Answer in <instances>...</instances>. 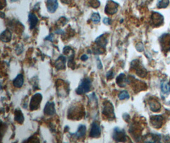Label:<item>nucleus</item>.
Masks as SVG:
<instances>
[{
    "mask_svg": "<svg viewBox=\"0 0 170 143\" xmlns=\"http://www.w3.org/2000/svg\"><path fill=\"white\" fill-rule=\"evenodd\" d=\"M92 82L89 78H85L80 82L79 85L76 90V93L78 95L86 94L91 90Z\"/></svg>",
    "mask_w": 170,
    "mask_h": 143,
    "instance_id": "obj_1",
    "label": "nucleus"
},
{
    "mask_svg": "<svg viewBox=\"0 0 170 143\" xmlns=\"http://www.w3.org/2000/svg\"><path fill=\"white\" fill-rule=\"evenodd\" d=\"M102 113H103V115L105 117H107V118L109 120H113V119L116 118L113 106L108 100H107V101L103 103Z\"/></svg>",
    "mask_w": 170,
    "mask_h": 143,
    "instance_id": "obj_2",
    "label": "nucleus"
},
{
    "mask_svg": "<svg viewBox=\"0 0 170 143\" xmlns=\"http://www.w3.org/2000/svg\"><path fill=\"white\" fill-rule=\"evenodd\" d=\"M43 99V97L40 93H36L31 99L30 103H29V108L31 111H35L40 108V104Z\"/></svg>",
    "mask_w": 170,
    "mask_h": 143,
    "instance_id": "obj_3",
    "label": "nucleus"
},
{
    "mask_svg": "<svg viewBox=\"0 0 170 143\" xmlns=\"http://www.w3.org/2000/svg\"><path fill=\"white\" fill-rule=\"evenodd\" d=\"M113 139L116 142H125L127 140V137L124 130L116 127L113 131Z\"/></svg>",
    "mask_w": 170,
    "mask_h": 143,
    "instance_id": "obj_4",
    "label": "nucleus"
},
{
    "mask_svg": "<svg viewBox=\"0 0 170 143\" xmlns=\"http://www.w3.org/2000/svg\"><path fill=\"white\" fill-rule=\"evenodd\" d=\"M101 134V127L97 121H93L91 125V129L89 136L92 138H98Z\"/></svg>",
    "mask_w": 170,
    "mask_h": 143,
    "instance_id": "obj_5",
    "label": "nucleus"
},
{
    "mask_svg": "<svg viewBox=\"0 0 170 143\" xmlns=\"http://www.w3.org/2000/svg\"><path fill=\"white\" fill-rule=\"evenodd\" d=\"M118 10V4L112 0H108L105 6V13L108 15L116 14Z\"/></svg>",
    "mask_w": 170,
    "mask_h": 143,
    "instance_id": "obj_6",
    "label": "nucleus"
},
{
    "mask_svg": "<svg viewBox=\"0 0 170 143\" xmlns=\"http://www.w3.org/2000/svg\"><path fill=\"white\" fill-rule=\"evenodd\" d=\"M160 43L164 51H170V35L168 34L161 36Z\"/></svg>",
    "mask_w": 170,
    "mask_h": 143,
    "instance_id": "obj_7",
    "label": "nucleus"
},
{
    "mask_svg": "<svg viewBox=\"0 0 170 143\" xmlns=\"http://www.w3.org/2000/svg\"><path fill=\"white\" fill-rule=\"evenodd\" d=\"M44 114L47 116H52L56 112V108H55V104L54 102L49 101L46 103L44 109Z\"/></svg>",
    "mask_w": 170,
    "mask_h": 143,
    "instance_id": "obj_8",
    "label": "nucleus"
},
{
    "mask_svg": "<svg viewBox=\"0 0 170 143\" xmlns=\"http://www.w3.org/2000/svg\"><path fill=\"white\" fill-rule=\"evenodd\" d=\"M163 118L162 116L157 115L150 117V124L155 129H159L163 125Z\"/></svg>",
    "mask_w": 170,
    "mask_h": 143,
    "instance_id": "obj_9",
    "label": "nucleus"
},
{
    "mask_svg": "<svg viewBox=\"0 0 170 143\" xmlns=\"http://www.w3.org/2000/svg\"><path fill=\"white\" fill-rule=\"evenodd\" d=\"M46 5L48 12L51 14H53L56 11L59 5L57 0H46Z\"/></svg>",
    "mask_w": 170,
    "mask_h": 143,
    "instance_id": "obj_10",
    "label": "nucleus"
},
{
    "mask_svg": "<svg viewBox=\"0 0 170 143\" xmlns=\"http://www.w3.org/2000/svg\"><path fill=\"white\" fill-rule=\"evenodd\" d=\"M116 83L120 87H125L128 83V79L124 73H121L117 77Z\"/></svg>",
    "mask_w": 170,
    "mask_h": 143,
    "instance_id": "obj_11",
    "label": "nucleus"
},
{
    "mask_svg": "<svg viewBox=\"0 0 170 143\" xmlns=\"http://www.w3.org/2000/svg\"><path fill=\"white\" fill-rule=\"evenodd\" d=\"M86 131H87L86 126L84 125H80L78 127L77 130H76V132L75 134H72L71 135L75 136V137L82 138L86 136Z\"/></svg>",
    "mask_w": 170,
    "mask_h": 143,
    "instance_id": "obj_12",
    "label": "nucleus"
},
{
    "mask_svg": "<svg viewBox=\"0 0 170 143\" xmlns=\"http://www.w3.org/2000/svg\"><path fill=\"white\" fill-rule=\"evenodd\" d=\"M152 20L153 22H154V24L155 26H159L163 23L164 18L162 15H161L159 13H157V12H155L152 16Z\"/></svg>",
    "mask_w": 170,
    "mask_h": 143,
    "instance_id": "obj_13",
    "label": "nucleus"
},
{
    "mask_svg": "<svg viewBox=\"0 0 170 143\" xmlns=\"http://www.w3.org/2000/svg\"><path fill=\"white\" fill-rule=\"evenodd\" d=\"M66 58L65 56H60L56 62V67L57 69H64L66 66Z\"/></svg>",
    "mask_w": 170,
    "mask_h": 143,
    "instance_id": "obj_14",
    "label": "nucleus"
},
{
    "mask_svg": "<svg viewBox=\"0 0 170 143\" xmlns=\"http://www.w3.org/2000/svg\"><path fill=\"white\" fill-rule=\"evenodd\" d=\"M24 84V77L22 74H19L13 80V85L17 88H21Z\"/></svg>",
    "mask_w": 170,
    "mask_h": 143,
    "instance_id": "obj_15",
    "label": "nucleus"
},
{
    "mask_svg": "<svg viewBox=\"0 0 170 143\" xmlns=\"http://www.w3.org/2000/svg\"><path fill=\"white\" fill-rule=\"evenodd\" d=\"M134 68H136V73L140 77H145L147 75V71L142 66H139L138 62H135L134 64Z\"/></svg>",
    "mask_w": 170,
    "mask_h": 143,
    "instance_id": "obj_16",
    "label": "nucleus"
},
{
    "mask_svg": "<svg viewBox=\"0 0 170 143\" xmlns=\"http://www.w3.org/2000/svg\"><path fill=\"white\" fill-rule=\"evenodd\" d=\"M38 22V19L37 17L34 14H29V23L30 26V29H33L35 28Z\"/></svg>",
    "mask_w": 170,
    "mask_h": 143,
    "instance_id": "obj_17",
    "label": "nucleus"
},
{
    "mask_svg": "<svg viewBox=\"0 0 170 143\" xmlns=\"http://www.w3.org/2000/svg\"><path fill=\"white\" fill-rule=\"evenodd\" d=\"M96 43L99 47L101 48H105L106 45H107L108 41L106 37L104 36V35H101L99 37H97L96 40Z\"/></svg>",
    "mask_w": 170,
    "mask_h": 143,
    "instance_id": "obj_18",
    "label": "nucleus"
},
{
    "mask_svg": "<svg viewBox=\"0 0 170 143\" xmlns=\"http://www.w3.org/2000/svg\"><path fill=\"white\" fill-rule=\"evenodd\" d=\"M15 121L19 124H23L24 121V117L22 111L19 109H16L15 111Z\"/></svg>",
    "mask_w": 170,
    "mask_h": 143,
    "instance_id": "obj_19",
    "label": "nucleus"
},
{
    "mask_svg": "<svg viewBox=\"0 0 170 143\" xmlns=\"http://www.w3.org/2000/svg\"><path fill=\"white\" fill-rule=\"evenodd\" d=\"M161 89L162 93L164 94L168 95L170 93V85L167 82H163L161 83Z\"/></svg>",
    "mask_w": 170,
    "mask_h": 143,
    "instance_id": "obj_20",
    "label": "nucleus"
},
{
    "mask_svg": "<svg viewBox=\"0 0 170 143\" xmlns=\"http://www.w3.org/2000/svg\"><path fill=\"white\" fill-rule=\"evenodd\" d=\"M11 37H12L11 32L8 30L3 31L1 35V39L4 42L10 41L11 40Z\"/></svg>",
    "mask_w": 170,
    "mask_h": 143,
    "instance_id": "obj_21",
    "label": "nucleus"
},
{
    "mask_svg": "<svg viewBox=\"0 0 170 143\" xmlns=\"http://www.w3.org/2000/svg\"><path fill=\"white\" fill-rule=\"evenodd\" d=\"M169 0H158L157 3V6L158 8H164L168 6Z\"/></svg>",
    "mask_w": 170,
    "mask_h": 143,
    "instance_id": "obj_22",
    "label": "nucleus"
},
{
    "mask_svg": "<svg viewBox=\"0 0 170 143\" xmlns=\"http://www.w3.org/2000/svg\"><path fill=\"white\" fill-rule=\"evenodd\" d=\"M150 108L152 111L157 112L161 108L160 104L157 101H152L150 103Z\"/></svg>",
    "mask_w": 170,
    "mask_h": 143,
    "instance_id": "obj_23",
    "label": "nucleus"
},
{
    "mask_svg": "<svg viewBox=\"0 0 170 143\" xmlns=\"http://www.w3.org/2000/svg\"><path fill=\"white\" fill-rule=\"evenodd\" d=\"M118 98L120 100H124V99H129V94L127 91L124 90V91H121L120 92V94H118Z\"/></svg>",
    "mask_w": 170,
    "mask_h": 143,
    "instance_id": "obj_24",
    "label": "nucleus"
},
{
    "mask_svg": "<svg viewBox=\"0 0 170 143\" xmlns=\"http://www.w3.org/2000/svg\"><path fill=\"white\" fill-rule=\"evenodd\" d=\"M100 19H101V17H100V15L98 13H94V14H92L91 20L94 24H98L100 22Z\"/></svg>",
    "mask_w": 170,
    "mask_h": 143,
    "instance_id": "obj_25",
    "label": "nucleus"
},
{
    "mask_svg": "<svg viewBox=\"0 0 170 143\" xmlns=\"http://www.w3.org/2000/svg\"><path fill=\"white\" fill-rule=\"evenodd\" d=\"M91 5L92 7L97 8L100 6V3L99 1V0H92V3H91Z\"/></svg>",
    "mask_w": 170,
    "mask_h": 143,
    "instance_id": "obj_26",
    "label": "nucleus"
},
{
    "mask_svg": "<svg viewBox=\"0 0 170 143\" xmlns=\"http://www.w3.org/2000/svg\"><path fill=\"white\" fill-rule=\"evenodd\" d=\"M114 74H115V73H113V71L112 70L109 71L107 73V78L108 79H112L113 78V77H114Z\"/></svg>",
    "mask_w": 170,
    "mask_h": 143,
    "instance_id": "obj_27",
    "label": "nucleus"
},
{
    "mask_svg": "<svg viewBox=\"0 0 170 143\" xmlns=\"http://www.w3.org/2000/svg\"><path fill=\"white\" fill-rule=\"evenodd\" d=\"M137 50H138L139 52H142L143 50H144V47H143V45L142 43H139L137 45Z\"/></svg>",
    "mask_w": 170,
    "mask_h": 143,
    "instance_id": "obj_28",
    "label": "nucleus"
},
{
    "mask_svg": "<svg viewBox=\"0 0 170 143\" xmlns=\"http://www.w3.org/2000/svg\"><path fill=\"white\" fill-rule=\"evenodd\" d=\"M97 68H98L99 69H101L102 68H103V65H102V63L100 59V58L97 57Z\"/></svg>",
    "mask_w": 170,
    "mask_h": 143,
    "instance_id": "obj_29",
    "label": "nucleus"
},
{
    "mask_svg": "<svg viewBox=\"0 0 170 143\" xmlns=\"http://www.w3.org/2000/svg\"><path fill=\"white\" fill-rule=\"evenodd\" d=\"M103 22L105 25H110V24H111V20H110V19L108 17L104 18Z\"/></svg>",
    "mask_w": 170,
    "mask_h": 143,
    "instance_id": "obj_30",
    "label": "nucleus"
},
{
    "mask_svg": "<svg viewBox=\"0 0 170 143\" xmlns=\"http://www.w3.org/2000/svg\"><path fill=\"white\" fill-rule=\"evenodd\" d=\"M45 40H49V41H53L54 40V35L52 34L49 35V36H47L46 38H45Z\"/></svg>",
    "mask_w": 170,
    "mask_h": 143,
    "instance_id": "obj_31",
    "label": "nucleus"
},
{
    "mask_svg": "<svg viewBox=\"0 0 170 143\" xmlns=\"http://www.w3.org/2000/svg\"><path fill=\"white\" fill-rule=\"evenodd\" d=\"M88 59V56L87 55H83V56L81 57V60L83 61H86Z\"/></svg>",
    "mask_w": 170,
    "mask_h": 143,
    "instance_id": "obj_32",
    "label": "nucleus"
},
{
    "mask_svg": "<svg viewBox=\"0 0 170 143\" xmlns=\"http://www.w3.org/2000/svg\"><path fill=\"white\" fill-rule=\"evenodd\" d=\"M56 32V34H59V35H63L64 34V31L62 30H61V29L56 31V32Z\"/></svg>",
    "mask_w": 170,
    "mask_h": 143,
    "instance_id": "obj_33",
    "label": "nucleus"
},
{
    "mask_svg": "<svg viewBox=\"0 0 170 143\" xmlns=\"http://www.w3.org/2000/svg\"><path fill=\"white\" fill-rule=\"evenodd\" d=\"M61 1L63 3H65V4H69L71 0H61Z\"/></svg>",
    "mask_w": 170,
    "mask_h": 143,
    "instance_id": "obj_34",
    "label": "nucleus"
}]
</instances>
